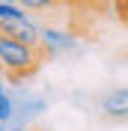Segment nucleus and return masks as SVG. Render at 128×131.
Here are the masks:
<instances>
[{"label": "nucleus", "mask_w": 128, "mask_h": 131, "mask_svg": "<svg viewBox=\"0 0 128 131\" xmlns=\"http://www.w3.org/2000/svg\"><path fill=\"white\" fill-rule=\"evenodd\" d=\"M42 63H45L42 48L18 42L6 33L0 36V74L6 78V83H24L27 78H33L39 72Z\"/></svg>", "instance_id": "1"}, {"label": "nucleus", "mask_w": 128, "mask_h": 131, "mask_svg": "<svg viewBox=\"0 0 128 131\" xmlns=\"http://www.w3.org/2000/svg\"><path fill=\"white\" fill-rule=\"evenodd\" d=\"M0 3H18V0H0Z\"/></svg>", "instance_id": "11"}, {"label": "nucleus", "mask_w": 128, "mask_h": 131, "mask_svg": "<svg viewBox=\"0 0 128 131\" xmlns=\"http://www.w3.org/2000/svg\"><path fill=\"white\" fill-rule=\"evenodd\" d=\"M18 3H21L27 12H45V15H48V12H57V9H63L69 0H18Z\"/></svg>", "instance_id": "6"}, {"label": "nucleus", "mask_w": 128, "mask_h": 131, "mask_svg": "<svg viewBox=\"0 0 128 131\" xmlns=\"http://www.w3.org/2000/svg\"><path fill=\"white\" fill-rule=\"evenodd\" d=\"M0 36H3V24H0Z\"/></svg>", "instance_id": "12"}, {"label": "nucleus", "mask_w": 128, "mask_h": 131, "mask_svg": "<svg viewBox=\"0 0 128 131\" xmlns=\"http://www.w3.org/2000/svg\"><path fill=\"white\" fill-rule=\"evenodd\" d=\"M39 48L45 60H57L63 54H80V39L74 30H66V27H57V24H42Z\"/></svg>", "instance_id": "2"}, {"label": "nucleus", "mask_w": 128, "mask_h": 131, "mask_svg": "<svg viewBox=\"0 0 128 131\" xmlns=\"http://www.w3.org/2000/svg\"><path fill=\"white\" fill-rule=\"evenodd\" d=\"M0 131H30V122L12 116V119H6V122H0Z\"/></svg>", "instance_id": "8"}, {"label": "nucleus", "mask_w": 128, "mask_h": 131, "mask_svg": "<svg viewBox=\"0 0 128 131\" xmlns=\"http://www.w3.org/2000/svg\"><path fill=\"white\" fill-rule=\"evenodd\" d=\"M98 110L107 119H116V122H125L128 119V86H116V90H107L98 98Z\"/></svg>", "instance_id": "4"}, {"label": "nucleus", "mask_w": 128, "mask_h": 131, "mask_svg": "<svg viewBox=\"0 0 128 131\" xmlns=\"http://www.w3.org/2000/svg\"><path fill=\"white\" fill-rule=\"evenodd\" d=\"M27 9L21 6V3H0V24H6V21H15V18H21Z\"/></svg>", "instance_id": "7"}, {"label": "nucleus", "mask_w": 128, "mask_h": 131, "mask_svg": "<svg viewBox=\"0 0 128 131\" xmlns=\"http://www.w3.org/2000/svg\"><path fill=\"white\" fill-rule=\"evenodd\" d=\"M3 33L12 36V39H18V42H27V45H33V48H39L42 21H36L33 12H24V15L15 18V21H6V24H3Z\"/></svg>", "instance_id": "3"}, {"label": "nucleus", "mask_w": 128, "mask_h": 131, "mask_svg": "<svg viewBox=\"0 0 128 131\" xmlns=\"http://www.w3.org/2000/svg\"><path fill=\"white\" fill-rule=\"evenodd\" d=\"M3 92H6V78L0 74V95H3Z\"/></svg>", "instance_id": "10"}, {"label": "nucleus", "mask_w": 128, "mask_h": 131, "mask_svg": "<svg viewBox=\"0 0 128 131\" xmlns=\"http://www.w3.org/2000/svg\"><path fill=\"white\" fill-rule=\"evenodd\" d=\"M12 98H15V116L18 119H27V122H33L36 116L45 113V107H48V101L42 95H33V92H12Z\"/></svg>", "instance_id": "5"}, {"label": "nucleus", "mask_w": 128, "mask_h": 131, "mask_svg": "<svg viewBox=\"0 0 128 131\" xmlns=\"http://www.w3.org/2000/svg\"><path fill=\"white\" fill-rule=\"evenodd\" d=\"M113 9H116V15H119V21L128 27V0H113Z\"/></svg>", "instance_id": "9"}]
</instances>
